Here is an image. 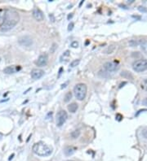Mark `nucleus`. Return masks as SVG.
<instances>
[{"mask_svg": "<svg viewBox=\"0 0 147 161\" xmlns=\"http://www.w3.org/2000/svg\"><path fill=\"white\" fill-rule=\"evenodd\" d=\"M18 42L20 43V45L23 46H30L32 45L33 41L30 37L22 36L19 38Z\"/></svg>", "mask_w": 147, "mask_h": 161, "instance_id": "6e6552de", "label": "nucleus"}, {"mask_svg": "<svg viewBox=\"0 0 147 161\" xmlns=\"http://www.w3.org/2000/svg\"><path fill=\"white\" fill-rule=\"evenodd\" d=\"M76 151V147H66L65 148L64 150V153L65 155L67 156H69V155H73Z\"/></svg>", "mask_w": 147, "mask_h": 161, "instance_id": "f8f14e48", "label": "nucleus"}, {"mask_svg": "<svg viewBox=\"0 0 147 161\" xmlns=\"http://www.w3.org/2000/svg\"><path fill=\"white\" fill-rule=\"evenodd\" d=\"M142 103H143V105H145V106H146V107H147V98H145V99H143Z\"/></svg>", "mask_w": 147, "mask_h": 161, "instance_id": "393cba45", "label": "nucleus"}, {"mask_svg": "<svg viewBox=\"0 0 147 161\" xmlns=\"http://www.w3.org/2000/svg\"><path fill=\"white\" fill-rule=\"evenodd\" d=\"M44 75V71L42 70V69H38V68H35V69H33L31 71V77L33 79L38 80L40 79Z\"/></svg>", "mask_w": 147, "mask_h": 161, "instance_id": "9d476101", "label": "nucleus"}, {"mask_svg": "<svg viewBox=\"0 0 147 161\" xmlns=\"http://www.w3.org/2000/svg\"><path fill=\"white\" fill-rule=\"evenodd\" d=\"M87 92V86L83 83H78L74 88V96L79 101H83L86 98Z\"/></svg>", "mask_w": 147, "mask_h": 161, "instance_id": "7ed1b4c3", "label": "nucleus"}, {"mask_svg": "<svg viewBox=\"0 0 147 161\" xmlns=\"http://www.w3.org/2000/svg\"><path fill=\"white\" fill-rule=\"evenodd\" d=\"M78 106L77 103H71V104L68 105V110H69V111H70L71 113H74V112H76V111L78 110Z\"/></svg>", "mask_w": 147, "mask_h": 161, "instance_id": "ddd939ff", "label": "nucleus"}, {"mask_svg": "<svg viewBox=\"0 0 147 161\" xmlns=\"http://www.w3.org/2000/svg\"><path fill=\"white\" fill-rule=\"evenodd\" d=\"M2 134H0V140H1V139H2Z\"/></svg>", "mask_w": 147, "mask_h": 161, "instance_id": "c756f323", "label": "nucleus"}, {"mask_svg": "<svg viewBox=\"0 0 147 161\" xmlns=\"http://www.w3.org/2000/svg\"><path fill=\"white\" fill-rule=\"evenodd\" d=\"M71 138L74 139H77V138H78L79 137V135H80V130H78V129H77V130H74V131H73L71 133Z\"/></svg>", "mask_w": 147, "mask_h": 161, "instance_id": "2eb2a0df", "label": "nucleus"}, {"mask_svg": "<svg viewBox=\"0 0 147 161\" xmlns=\"http://www.w3.org/2000/svg\"><path fill=\"white\" fill-rule=\"evenodd\" d=\"M32 151L35 155L40 157H48L52 153V148L43 142L35 143L33 146Z\"/></svg>", "mask_w": 147, "mask_h": 161, "instance_id": "f03ea898", "label": "nucleus"}, {"mask_svg": "<svg viewBox=\"0 0 147 161\" xmlns=\"http://www.w3.org/2000/svg\"><path fill=\"white\" fill-rule=\"evenodd\" d=\"M104 69L108 73H114L120 69V64L116 61H108L103 65Z\"/></svg>", "mask_w": 147, "mask_h": 161, "instance_id": "39448f33", "label": "nucleus"}, {"mask_svg": "<svg viewBox=\"0 0 147 161\" xmlns=\"http://www.w3.org/2000/svg\"><path fill=\"white\" fill-rule=\"evenodd\" d=\"M65 86H66V84H64V85H62V86H61V88H65Z\"/></svg>", "mask_w": 147, "mask_h": 161, "instance_id": "c85d7f7f", "label": "nucleus"}, {"mask_svg": "<svg viewBox=\"0 0 147 161\" xmlns=\"http://www.w3.org/2000/svg\"><path fill=\"white\" fill-rule=\"evenodd\" d=\"M141 135H142V137L144 139H147V129H143L142 132H141Z\"/></svg>", "mask_w": 147, "mask_h": 161, "instance_id": "aec40b11", "label": "nucleus"}, {"mask_svg": "<svg viewBox=\"0 0 147 161\" xmlns=\"http://www.w3.org/2000/svg\"><path fill=\"white\" fill-rule=\"evenodd\" d=\"M48 56L47 54H43L41 55H39V57L38 58V59L35 62V64L39 67H44L48 64Z\"/></svg>", "mask_w": 147, "mask_h": 161, "instance_id": "0eeeda50", "label": "nucleus"}, {"mask_svg": "<svg viewBox=\"0 0 147 161\" xmlns=\"http://www.w3.org/2000/svg\"><path fill=\"white\" fill-rule=\"evenodd\" d=\"M71 99H72V93L70 92V91H69V92H67V93L65 94V95L64 102L65 103H69Z\"/></svg>", "mask_w": 147, "mask_h": 161, "instance_id": "4468645a", "label": "nucleus"}, {"mask_svg": "<svg viewBox=\"0 0 147 161\" xmlns=\"http://www.w3.org/2000/svg\"><path fill=\"white\" fill-rule=\"evenodd\" d=\"M67 118H68V115H67L66 111L64 110H61L58 111L57 114V125L58 127H61L66 121Z\"/></svg>", "mask_w": 147, "mask_h": 161, "instance_id": "423d86ee", "label": "nucleus"}, {"mask_svg": "<svg viewBox=\"0 0 147 161\" xmlns=\"http://www.w3.org/2000/svg\"><path fill=\"white\" fill-rule=\"evenodd\" d=\"M74 23L73 22H70L69 24V25H68V30H69V31H71L72 30H73L74 29Z\"/></svg>", "mask_w": 147, "mask_h": 161, "instance_id": "4be33fe9", "label": "nucleus"}, {"mask_svg": "<svg viewBox=\"0 0 147 161\" xmlns=\"http://www.w3.org/2000/svg\"><path fill=\"white\" fill-rule=\"evenodd\" d=\"M64 56H69V50H66L65 52L64 53V54H63Z\"/></svg>", "mask_w": 147, "mask_h": 161, "instance_id": "bb28decb", "label": "nucleus"}, {"mask_svg": "<svg viewBox=\"0 0 147 161\" xmlns=\"http://www.w3.org/2000/svg\"><path fill=\"white\" fill-rule=\"evenodd\" d=\"M80 63V59H74V60H73V61L70 63V67L71 68H74V67H76V66H78V64Z\"/></svg>", "mask_w": 147, "mask_h": 161, "instance_id": "a211bd4d", "label": "nucleus"}, {"mask_svg": "<svg viewBox=\"0 0 147 161\" xmlns=\"http://www.w3.org/2000/svg\"><path fill=\"white\" fill-rule=\"evenodd\" d=\"M32 14H33V16H34V18H35L37 21H44V13H43V11L39 9V8H38V7H35V9L33 10Z\"/></svg>", "mask_w": 147, "mask_h": 161, "instance_id": "1a4fd4ad", "label": "nucleus"}, {"mask_svg": "<svg viewBox=\"0 0 147 161\" xmlns=\"http://www.w3.org/2000/svg\"><path fill=\"white\" fill-rule=\"evenodd\" d=\"M132 68L136 73H142L147 70V59H139L132 64Z\"/></svg>", "mask_w": 147, "mask_h": 161, "instance_id": "20e7f679", "label": "nucleus"}, {"mask_svg": "<svg viewBox=\"0 0 147 161\" xmlns=\"http://www.w3.org/2000/svg\"><path fill=\"white\" fill-rule=\"evenodd\" d=\"M20 21V15L12 8L0 9V32H7L13 29Z\"/></svg>", "mask_w": 147, "mask_h": 161, "instance_id": "f257e3e1", "label": "nucleus"}, {"mask_svg": "<svg viewBox=\"0 0 147 161\" xmlns=\"http://www.w3.org/2000/svg\"><path fill=\"white\" fill-rule=\"evenodd\" d=\"M141 88L147 92V78L144 79L141 83Z\"/></svg>", "mask_w": 147, "mask_h": 161, "instance_id": "f3484780", "label": "nucleus"}, {"mask_svg": "<svg viewBox=\"0 0 147 161\" xmlns=\"http://www.w3.org/2000/svg\"><path fill=\"white\" fill-rule=\"evenodd\" d=\"M128 44L130 46H132V47H133V46H136L138 45V42L136 41H135V40H131V41L128 42Z\"/></svg>", "mask_w": 147, "mask_h": 161, "instance_id": "6ab92c4d", "label": "nucleus"}, {"mask_svg": "<svg viewBox=\"0 0 147 161\" xmlns=\"http://www.w3.org/2000/svg\"><path fill=\"white\" fill-rule=\"evenodd\" d=\"M115 50V46H114V45L110 46H109V47L107 48L106 50H105V53H106V54H112Z\"/></svg>", "mask_w": 147, "mask_h": 161, "instance_id": "dca6fc26", "label": "nucleus"}, {"mask_svg": "<svg viewBox=\"0 0 147 161\" xmlns=\"http://www.w3.org/2000/svg\"><path fill=\"white\" fill-rule=\"evenodd\" d=\"M0 61H1V58H0Z\"/></svg>", "mask_w": 147, "mask_h": 161, "instance_id": "7c9ffc66", "label": "nucleus"}, {"mask_svg": "<svg viewBox=\"0 0 147 161\" xmlns=\"http://www.w3.org/2000/svg\"><path fill=\"white\" fill-rule=\"evenodd\" d=\"M67 161H72V160H67Z\"/></svg>", "mask_w": 147, "mask_h": 161, "instance_id": "2f4dec72", "label": "nucleus"}, {"mask_svg": "<svg viewBox=\"0 0 147 161\" xmlns=\"http://www.w3.org/2000/svg\"><path fill=\"white\" fill-rule=\"evenodd\" d=\"M71 46L73 48H77L78 46V42H73L71 43Z\"/></svg>", "mask_w": 147, "mask_h": 161, "instance_id": "5701e85b", "label": "nucleus"}, {"mask_svg": "<svg viewBox=\"0 0 147 161\" xmlns=\"http://www.w3.org/2000/svg\"><path fill=\"white\" fill-rule=\"evenodd\" d=\"M138 10H139L140 11H143V12H145V11H147L144 7H138Z\"/></svg>", "mask_w": 147, "mask_h": 161, "instance_id": "b1692460", "label": "nucleus"}, {"mask_svg": "<svg viewBox=\"0 0 147 161\" xmlns=\"http://www.w3.org/2000/svg\"><path fill=\"white\" fill-rule=\"evenodd\" d=\"M20 69H21V67L16 68L15 66H8V67H7V68H5L3 69V72L6 74H12V73H15L16 71L20 70Z\"/></svg>", "mask_w": 147, "mask_h": 161, "instance_id": "9b49d317", "label": "nucleus"}, {"mask_svg": "<svg viewBox=\"0 0 147 161\" xmlns=\"http://www.w3.org/2000/svg\"><path fill=\"white\" fill-rule=\"evenodd\" d=\"M147 111V109H142V110H140V111H138L137 113L136 114V116H137L138 115H139V113H141V111Z\"/></svg>", "mask_w": 147, "mask_h": 161, "instance_id": "a878e982", "label": "nucleus"}, {"mask_svg": "<svg viewBox=\"0 0 147 161\" xmlns=\"http://www.w3.org/2000/svg\"><path fill=\"white\" fill-rule=\"evenodd\" d=\"M72 16H73V15H72V14H71V15H69V16H68V20H69V18H71Z\"/></svg>", "mask_w": 147, "mask_h": 161, "instance_id": "cd10ccee", "label": "nucleus"}, {"mask_svg": "<svg viewBox=\"0 0 147 161\" xmlns=\"http://www.w3.org/2000/svg\"><path fill=\"white\" fill-rule=\"evenodd\" d=\"M123 118H124V117H123V116L121 114H117V115H116V118L115 119H116L118 121H121V120H123Z\"/></svg>", "mask_w": 147, "mask_h": 161, "instance_id": "412c9836", "label": "nucleus"}]
</instances>
